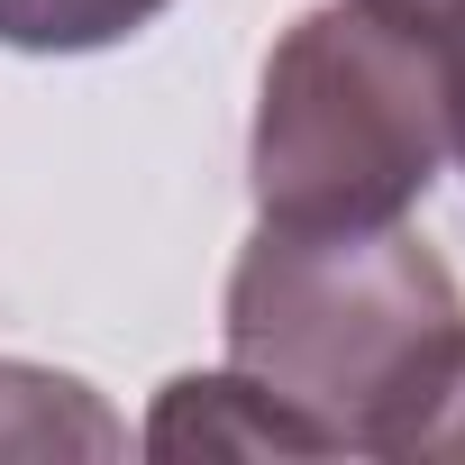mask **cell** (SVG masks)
I'll return each instance as SVG.
<instances>
[{
    "label": "cell",
    "instance_id": "277c9868",
    "mask_svg": "<svg viewBox=\"0 0 465 465\" xmlns=\"http://www.w3.org/2000/svg\"><path fill=\"white\" fill-rule=\"evenodd\" d=\"M110 456L128 447L119 420L92 401V383L55 374V365H19V356H0V456Z\"/></svg>",
    "mask_w": 465,
    "mask_h": 465
},
{
    "label": "cell",
    "instance_id": "5b68a950",
    "mask_svg": "<svg viewBox=\"0 0 465 465\" xmlns=\"http://www.w3.org/2000/svg\"><path fill=\"white\" fill-rule=\"evenodd\" d=\"M173 0H0V46L10 55H101L155 28Z\"/></svg>",
    "mask_w": 465,
    "mask_h": 465
},
{
    "label": "cell",
    "instance_id": "52a82bcc",
    "mask_svg": "<svg viewBox=\"0 0 465 465\" xmlns=\"http://www.w3.org/2000/svg\"><path fill=\"white\" fill-rule=\"evenodd\" d=\"M447 456H465V374H456V392H447V411H438V429H429L420 465H447Z\"/></svg>",
    "mask_w": 465,
    "mask_h": 465
},
{
    "label": "cell",
    "instance_id": "7a4b0ae2",
    "mask_svg": "<svg viewBox=\"0 0 465 465\" xmlns=\"http://www.w3.org/2000/svg\"><path fill=\"white\" fill-rule=\"evenodd\" d=\"M447 164V46L392 28L365 0L302 10L256 83L247 183L283 228L411 219Z\"/></svg>",
    "mask_w": 465,
    "mask_h": 465
},
{
    "label": "cell",
    "instance_id": "3957f363",
    "mask_svg": "<svg viewBox=\"0 0 465 465\" xmlns=\"http://www.w3.org/2000/svg\"><path fill=\"white\" fill-rule=\"evenodd\" d=\"M146 456H320V438L274 401L256 392L238 365L228 374H173L146 411Z\"/></svg>",
    "mask_w": 465,
    "mask_h": 465
},
{
    "label": "cell",
    "instance_id": "8992f818",
    "mask_svg": "<svg viewBox=\"0 0 465 465\" xmlns=\"http://www.w3.org/2000/svg\"><path fill=\"white\" fill-rule=\"evenodd\" d=\"M365 10H383L392 28H411V37H429V46H465V0H365Z\"/></svg>",
    "mask_w": 465,
    "mask_h": 465
},
{
    "label": "cell",
    "instance_id": "ba28073f",
    "mask_svg": "<svg viewBox=\"0 0 465 465\" xmlns=\"http://www.w3.org/2000/svg\"><path fill=\"white\" fill-rule=\"evenodd\" d=\"M447 155L465 164V46L447 55Z\"/></svg>",
    "mask_w": 465,
    "mask_h": 465
},
{
    "label": "cell",
    "instance_id": "6da1fadb",
    "mask_svg": "<svg viewBox=\"0 0 465 465\" xmlns=\"http://www.w3.org/2000/svg\"><path fill=\"white\" fill-rule=\"evenodd\" d=\"M228 365L274 392L320 456H411L429 447L465 374V292L429 238L374 228H283L265 219L228 265Z\"/></svg>",
    "mask_w": 465,
    "mask_h": 465
}]
</instances>
